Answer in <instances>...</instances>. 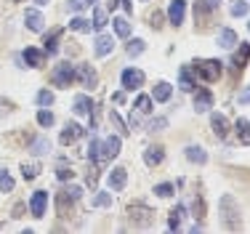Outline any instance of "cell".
<instances>
[{"instance_id":"9a60e30c","label":"cell","mask_w":250,"mask_h":234,"mask_svg":"<svg viewBox=\"0 0 250 234\" xmlns=\"http://www.w3.org/2000/svg\"><path fill=\"white\" fill-rule=\"evenodd\" d=\"M248 59H250V45L248 43H240V51L231 56V64L237 67V72H242V69L248 67Z\"/></svg>"},{"instance_id":"11a10c76","label":"cell","mask_w":250,"mask_h":234,"mask_svg":"<svg viewBox=\"0 0 250 234\" xmlns=\"http://www.w3.org/2000/svg\"><path fill=\"white\" fill-rule=\"evenodd\" d=\"M16 3H21V0H16Z\"/></svg>"},{"instance_id":"60d3db41","label":"cell","mask_w":250,"mask_h":234,"mask_svg":"<svg viewBox=\"0 0 250 234\" xmlns=\"http://www.w3.org/2000/svg\"><path fill=\"white\" fill-rule=\"evenodd\" d=\"M165 128H168V120H165V117H157V120H152V123H149L152 133H160V130H165Z\"/></svg>"},{"instance_id":"4dcf8cb0","label":"cell","mask_w":250,"mask_h":234,"mask_svg":"<svg viewBox=\"0 0 250 234\" xmlns=\"http://www.w3.org/2000/svg\"><path fill=\"white\" fill-rule=\"evenodd\" d=\"M112 24H115V32L120 35V38H128V35H130V24H128V19L117 16V19H112Z\"/></svg>"},{"instance_id":"f6af8a7d","label":"cell","mask_w":250,"mask_h":234,"mask_svg":"<svg viewBox=\"0 0 250 234\" xmlns=\"http://www.w3.org/2000/svg\"><path fill=\"white\" fill-rule=\"evenodd\" d=\"M149 24H152L154 29H160V27H163V14H160V11H154V14L149 16Z\"/></svg>"},{"instance_id":"ac0fdd59","label":"cell","mask_w":250,"mask_h":234,"mask_svg":"<svg viewBox=\"0 0 250 234\" xmlns=\"http://www.w3.org/2000/svg\"><path fill=\"white\" fill-rule=\"evenodd\" d=\"M72 112H75V115H91V112H93L91 96H77L75 104H72Z\"/></svg>"},{"instance_id":"f546056e","label":"cell","mask_w":250,"mask_h":234,"mask_svg":"<svg viewBox=\"0 0 250 234\" xmlns=\"http://www.w3.org/2000/svg\"><path fill=\"white\" fill-rule=\"evenodd\" d=\"M106 24H109V19H106V11L104 8H96V11H93V24H91V27L93 29H104Z\"/></svg>"},{"instance_id":"ba28073f","label":"cell","mask_w":250,"mask_h":234,"mask_svg":"<svg viewBox=\"0 0 250 234\" xmlns=\"http://www.w3.org/2000/svg\"><path fill=\"white\" fill-rule=\"evenodd\" d=\"M45 202H48V191H35L32 194V200H29V211H32L35 218H43L45 215Z\"/></svg>"},{"instance_id":"d4e9b609","label":"cell","mask_w":250,"mask_h":234,"mask_svg":"<svg viewBox=\"0 0 250 234\" xmlns=\"http://www.w3.org/2000/svg\"><path fill=\"white\" fill-rule=\"evenodd\" d=\"M187 160H192V163H208V154H205V149L202 147H187Z\"/></svg>"},{"instance_id":"f35d334b","label":"cell","mask_w":250,"mask_h":234,"mask_svg":"<svg viewBox=\"0 0 250 234\" xmlns=\"http://www.w3.org/2000/svg\"><path fill=\"white\" fill-rule=\"evenodd\" d=\"M38 123L43 125V128H51V125H53V112H48V109L43 106V109L38 112Z\"/></svg>"},{"instance_id":"74e56055","label":"cell","mask_w":250,"mask_h":234,"mask_svg":"<svg viewBox=\"0 0 250 234\" xmlns=\"http://www.w3.org/2000/svg\"><path fill=\"white\" fill-rule=\"evenodd\" d=\"M0 189H3V191H11V189H14V178H11V173L5 170V168L0 170Z\"/></svg>"},{"instance_id":"d6a6232c","label":"cell","mask_w":250,"mask_h":234,"mask_svg":"<svg viewBox=\"0 0 250 234\" xmlns=\"http://www.w3.org/2000/svg\"><path fill=\"white\" fill-rule=\"evenodd\" d=\"M144 48H146L144 40H139V38H136V40H130V43H128V56H130V59L141 56V53H144Z\"/></svg>"},{"instance_id":"7402d4cb","label":"cell","mask_w":250,"mask_h":234,"mask_svg":"<svg viewBox=\"0 0 250 234\" xmlns=\"http://www.w3.org/2000/svg\"><path fill=\"white\" fill-rule=\"evenodd\" d=\"M210 125H213V133H216L218 139H224L226 130H229V123H226L224 115H213V117H210Z\"/></svg>"},{"instance_id":"ab89813d","label":"cell","mask_w":250,"mask_h":234,"mask_svg":"<svg viewBox=\"0 0 250 234\" xmlns=\"http://www.w3.org/2000/svg\"><path fill=\"white\" fill-rule=\"evenodd\" d=\"M250 8V3H245V0H237L234 5H231V16H245Z\"/></svg>"},{"instance_id":"2e32d148","label":"cell","mask_w":250,"mask_h":234,"mask_svg":"<svg viewBox=\"0 0 250 234\" xmlns=\"http://www.w3.org/2000/svg\"><path fill=\"white\" fill-rule=\"evenodd\" d=\"M88 157H91L96 165H104V163H106V157H104V149H101V141L96 139V136H93V139H91V144H88Z\"/></svg>"},{"instance_id":"cb8c5ba5","label":"cell","mask_w":250,"mask_h":234,"mask_svg":"<svg viewBox=\"0 0 250 234\" xmlns=\"http://www.w3.org/2000/svg\"><path fill=\"white\" fill-rule=\"evenodd\" d=\"M218 45L221 48H234L237 45V35H234V29H221V35H218Z\"/></svg>"},{"instance_id":"ffe728a7","label":"cell","mask_w":250,"mask_h":234,"mask_svg":"<svg viewBox=\"0 0 250 234\" xmlns=\"http://www.w3.org/2000/svg\"><path fill=\"white\" fill-rule=\"evenodd\" d=\"M234 130H237V139H240V144H245V147H250V123L245 117H240L234 123Z\"/></svg>"},{"instance_id":"484cf974","label":"cell","mask_w":250,"mask_h":234,"mask_svg":"<svg viewBox=\"0 0 250 234\" xmlns=\"http://www.w3.org/2000/svg\"><path fill=\"white\" fill-rule=\"evenodd\" d=\"M184 213H187V211H184V205H178L176 211L170 213V218H168V229H170V232L181 229V218H184Z\"/></svg>"},{"instance_id":"c3c4849f","label":"cell","mask_w":250,"mask_h":234,"mask_svg":"<svg viewBox=\"0 0 250 234\" xmlns=\"http://www.w3.org/2000/svg\"><path fill=\"white\" fill-rule=\"evenodd\" d=\"M240 104H250V85L240 93Z\"/></svg>"},{"instance_id":"277c9868","label":"cell","mask_w":250,"mask_h":234,"mask_svg":"<svg viewBox=\"0 0 250 234\" xmlns=\"http://www.w3.org/2000/svg\"><path fill=\"white\" fill-rule=\"evenodd\" d=\"M128 215H130V221H136L139 226H149L152 221H154V213L146 205H130L128 208Z\"/></svg>"},{"instance_id":"8fae6325","label":"cell","mask_w":250,"mask_h":234,"mask_svg":"<svg viewBox=\"0 0 250 234\" xmlns=\"http://www.w3.org/2000/svg\"><path fill=\"white\" fill-rule=\"evenodd\" d=\"M83 136V128L77 123H67L64 125V130H62V144L67 147V144H75L77 139Z\"/></svg>"},{"instance_id":"52a82bcc","label":"cell","mask_w":250,"mask_h":234,"mask_svg":"<svg viewBox=\"0 0 250 234\" xmlns=\"http://www.w3.org/2000/svg\"><path fill=\"white\" fill-rule=\"evenodd\" d=\"M184 16H187V3L184 0H170L168 5V21L178 27V24H184Z\"/></svg>"},{"instance_id":"7a4b0ae2","label":"cell","mask_w":250,"mask_h":234,"mask_svg":"<svg viewBox=\"0 0 250 234\" xmlns=\"http://www.w3.org/2000/svg\"><path fill=\"white\" fill-rule=\"evenodd\" d=\"M221 211H224V224H226V229H240V211H237V202H234V197L231 194H224L221 197Z\"/></svg>"},{"instance_id":"6da1fadb","label":"cell","mask_w":250,"mask_h":234,"mask_svg":"<svg viewBox=\"0 0 250 234\" xmlns=\"http://www.w3.org/2000/svg\"><path fill=\"white\" fill-rule=\"evenodd\" d=\"M192 67H194V72H197L202 80H208V83L218 80V77H221V72H224V69H221L224 64L216 62V59H197Z\"/></svg>"},{"instance_id":"816d5d0a","label":"cell","mask_w":250,"mask_h":234,"mask_svg":"<svg viewBox=\"0 0 250 234\" xmlns=\"http://www.w3.org/2000/svg\"><path fill=\"white\" fill-rule=\"evenodd\" d=\"M21 211H24V205H16V208H14V218H19Z\"/></svg>"},{"instance_id":"7c38bea8","label":"cell","mask_w":250,"mask_h":234,"mask_svg":"<svg viewBox=\"0 0 250 234\" xmlns=\"http://www.w3.org/2000/svg\"><path fill=\"white\" fill-rule=\"evenodd\" d=\"M120 147H123L120 136H109V139L101 144V149H104V157H106V160L117 157V154H120Z\"/></svg>"},{"instance_id":"bcb514c9","label":"cell","mask_w":250,"mask_h":234,"mask_svg":"<svg viewBox=\"0 0 250 234\" xmlns=\"http://www.w3.org/2000/svg\"><path fill=\"white\" fill-rule=\"evenodd\" d=\"M67 194H69V197H72V200L77 202V200L83 197V189H80V187H69V189H67Z\"/></svg>"},{"instance_id":"f907efd6","label":"cell","mask_w":250,"mask_h":234,"mask_svg":"<svg viewBox=\"0 0 250 234\" xmlns=\"http://www.w3.org/2000/svg\"><path fill=\"white\" fill-rule=\"evenodd\" d=\"M120 3H123V8L128 11V14H133V3H130V0H120Z\"/></svg>"},{"instance_id":"4316f807","label":"cell","mask_w":250,"mask_h":234,"mask_svg":"<svg viewBox=\"0 0 250 234\" xmlns=\"http://www.w3.org/2000/svg\"><path fill=\"white\" fill-rule=\"evenodd\" d=\"M152 99L154 101H168L170 99V85H168V83H157V85H154Z\"/></svg>"},{"instance_id":"7dc6e473","label":"cell","mask_w":250,"mask_h":234,"mask_svg":"<svg viewBox=\"0 0 250 234\" xmlns=\"http://www.w3.org/2000/svg\"><path fill=\"white\" fill-rule=\"evenodd\" d=\"M200 3H202V5H205V8H208V11H216V8H218V5H221V0H200Z\"/></svg>"},{"instance_id":"44dd1931","label":"cell","mask_w":250,"mask_h":234,"mask_svg":"<svg viewBox=\"0 0 250 234\" xmlns=\"http://www.w3.org/2000/svg\"><path fill=\"white\" fill-rule=\"evenodd\" d=\"M112 48H115V40L109 35H99L96 38V56H109Z\"/></svg>"},{"instance_id":"9c48e42d","label":"cell","mask_w":250,"mask_h":234,"mask_svg":"<svg viewBox=\"0 0 250 234\" xmlns=\"http://www.w3.org/2000/svg\"><path fill=\"white\" fill-rule=\"evenodd\" d=\"M106 184H109V189H115V191L125 189V184H128V170H125V168H112V173L106 176Z\"/></svg>"},{"instance_id":"30bf717a","label":"cell","mask_w":250,"mask_h":234,"mask_svg":"<svg viewBox=\"0 0 250 234\" xmlns=\"http://www.w3.org/2000/svg\"><path fill=\"white\" fill-rule=\"evenodd\" d=\"M24 24L32 32H43V27H45V19H43V14L40 11H35V8H29L27 14H24Z\"/></svg>"},{"instance_id":"e575fe53","label":"cell","mask_w":250,"mask_h":234,"mask_svg":"<svg viewBox=\"0 0 250 234\" xmlns=\"http://www.w3.org/2000/svg\"><path fill=\"white\" fill-rule=\"evenodd\" d=\"M59 38H62V32H53L51 38H45V53L53 56V53L59 51Z\"/></svg>"},{"instance_id":"83f0119b","label":"cell","mask_w":250,"mask_h":234,"mask_svg":"<svg viewBox=\"0 0 250 234\" xmlns=\"http://www.w3.org/2000/svg\"><path fill=\"white\" fill-rule=\"evenodd\" d=\"M133 106H136L139 115H149V112H152V96H139Z\"/></svg>"},{"instance_id":"ee69618b","label":"cell","mask_w":250,"mask_h":234,"mask_svg":"<svg viewBox=\"0 0 250 234\" xmlns=\"http://www.w3.org/2000/svg\"><path fill=\"white\" fill-rule=\"evenodd\" d=\"M38 104H40V106H51V104H53V93H51V91H40V93H38Z\"/></svg>"},{"instance_id":"8d00e7d4","label":"cell","mask_w":250,"mask_h":234,"mask_svg":"<svg viewBox=\"0 0 250 234\" xmlns=\"http://www.w3.org/2000/svg\"><path fill=\"white\" fill-rule=\"evenodd\" d=\"M109 123H112V125H115V130H120V136H125V133H128V128H125V123H123V117H120V115H117V112H115V109H112V112H109Z\"/></svg>"},{"instance_id":"7bdbcfd3","label":"cell","mask_w":250,"mask_h":234,"mask_svg":"<svg viewBox=\"0 0 250 234\" xmlns=\"http://www.w3.org/2000/svg\"><path fill=\"white\" fill-rule=\"evenodd\" d=\"M154 194L157 197H170L173 194V184H160V187H154Z\"/></svg>"},{"instance_id":"4fadbf2b","label":"cell","mask_w":250,"mask_h":234,"mask_svg":"<svg viewBox=\"0 0 250 234\" xmlns=\"http://www.w3.org/2000/svg\"><path fill=\"white\" fill-rule=\"evenodd\" d=\"M163 157H165V149H163V147H146L144 163L149 165V168H157L160 163H163Z\"/></svg>"},{"instance_id":"f5cc1de1","label":"cell","mask_w":250,"mask_h":234,"mask_svg":"<svg viewBox=\"0 0 250 234\" xmlns=\"http://www.w3.org/2000/svg\"><path fill=\"white\" fill-rule=\"evenodd\" d=\"M117 5H120V0H109V8H112V11H115Z\"/></svg>"},{"instance_id":"1f68e13d","label":"cell","mask_w":250,"mask_h":234,"mask_svg":"<svg viewBox=\"0 0 250 234\" xmlns=\"http://www.w3.org/2000/svg\"><path fill=\"white\" fill-rule=\"evenodd\" d=\"M69 29H75V32H91V21L83 19V16H75V19L69 21Z\"/></svg>"},{"instance_id":"603a6c76","label":"cell","mask_w":250,"mask_h":234,"mask_svg":"<svg viewBox=\"0 0 250 234\" xmlns=\"http://www.w3.org/2000/svg\"><path fill=\"white\" fill-rule=\"evenodd\" d=\"M29 152L32 154H48L51 152V141L45 139V136H38V139L29 144Z\"/></svg>"},{"instance_id":"f1b7e54d","label":"cell","mask_w":250,"mask_h":234,"mask_svg":"<svg viewBox=\"0 0 250 234\" xmlns=\"http://www.w3.org/2000/svg\"><path fill=\"white\" fill-rule=\"evenodd\" d=\"M38 173H40V163H24L21 165V176H24V181L38 178Z\"/></svg>"},{"instance_id":"9f6ffc18","label":"cell","mask_w":250,"mask_h":234,"mask_svg":"<svg viewBox=\"0 0 250 234\" xmlns=\"http://www.w3.org/2000/svg\"><path fill=\"white\" fill-rule=\"evenodd\" d=\"M91 3H96V0H91Z\"/></svg>"},{"instance_id":"e0dca14e","label":"cell","mask_w":250,"mask_h":234,"mask_svg":"<svg viewBox=\"0 0 250 234\" xmlns=\"http://www.w3.org/2000/svg\"><path fill=\"white\" fill-rule=\"evenodd\" d=\"M178 88L181 91H187V93H192L194 88V80H192V67H181V72H178Z\"/></svg>"},{"instance_id":"5bb4252c","label":"cell","mask_w":250,"mask_h":234,"mask_svg":"<svg viewBox=\"0 0 250 234\" xmlns=\"http://www.w3.org/2000/svg\"><path fill=\"white\" fill-rule=\"evenodd\" d=\"M194 109L197 112H210L213 109V93L210 91H197V96H194Z\"/></svg>"},{"instance_id":"836d02e7","label":"cell","mask_w":250,"mask_h":234,"mask_svg":"<svg viewBox=\"0 0 250 234\" xmlns=\"http://www.w3.org/2000/svg\"><path fill=\"white\" fill-rule=\"evenodd\" d=\"M72 176H75V173H72V168H69V165L62 160V163L56 165V178H59V181H69Z\"/></svg>"},{"instance_id":"db71d44e","label":"cell","mask_w":250,"mask_h":234,"mask_svg":"<svg viewBox=\"0 0 250 234\" xmlns=\"http://www.w3.org/2000/svg\"><path fill=\"white\" fill-rule=\"evenodd\" d=\"M35 3H38V5H45V3H48V0H35Z\"/></svg>"},{"instance_id":"8992f818","label":"cell","mask_w":250,"mask_h":234,"mask_svg":"<svg viewBox=\"0 0 250 234\" xmlns=\"http://www.w3.org/2000/svg\"><path fill=\"white\" fill-rule=\"evenodd\" d=\"M120 80H123V88H125V91H133V88H141V85H144V72H141V69H125Z\"/></svg>"},{"instance_id":"681fc988","label":"cell","mask_w":250,"mask_h":234,"mask_svg":"<svg viewBox=\"0 0 250 234\" xmlns=\"http://www.w3.org/2000/svg\"><path fill=\"white\" fill-rule=\"evenodd\" d=\"M112 101H115V104H123V101H125V93H123V91L115 93V96H112Z\"/></svg>"},{"instance_id":"d6986e66","label":"cell","mask_w":250,"mask_h":234,"mask_svg":"<svg viewBox=\"0 0 250 234\" xmlns=\"http://www.w3.org/2000/svg\"><path fill=\"white\" fill-rule=\"evenodd\" d=\"M27 62V67H43V62H45V53L43 51H38V48H27L24 51V56H21Z\"/></svg>"},{"instance_id":"5b68a950","label":"cell","mask_w":250,"mask_h":234,"mask_svg":"<svg viewBox=\"0 0 250 234\" xmlns=\"http://www.w3.org/2000/svg\"><path fill=\"white\" fill-rule=\"evenodd\" d=\"M75 77L83 83L85 88H96L99 77H96V69L91 67V64H80V67H75Z\"/></svg>"},{"instance_id":"d590c367","label":"cell","mask_w":250,"mask_h":234,"mask_svg":"<svg viewBox=\"0 0 250 234\" xmlns=\"http://www.w3.org/2000/svg\"><path fill=\"white\" fill-rule=\"evenodd\" d=\"M93 208H112V194H106V191H99V194L93 197Z\"/></svg>"},{"instance_id":"b9f144b4","label":"cell","mask_w":250,"mask_h":234,"mask_svg":"<svg viewBox=\"0 0 250 234\" xmlns=\"http://www.w3.org/2000/svg\"><path fill=\"white\" fill-rule=\"evenodd\" d=\"M69 11H85L88 5H91V0H67Z\"/></svg>"},{"instance_id":"6f0895ef","label":"cell","mask_w":250,"mask_h":234,"mask_svg":"<svg viewBox=\"0 0 250 234\" xmlns=\"http://www.w3.org/2000/svg\"><path fill=\"white\" fill-rule=\"evenodd\" d=\"M248 27H250V24H248Z\"/></svg>"},{"instance_id":"3957f363","label":"cell","mask_w":250,"mask_h":234,"mask_svg":"<svg viewBox=\"0 0 250 234\" xmlns=\"http://www.w3.org/2000/svg\"><path fill=\"white\" fill-rule=\"evenodd\" d=\"M51 80H53V85H59V88H69V83L75 80V67L69 62H62L56 69H53Z\"/></svg>"}]
</instances>
